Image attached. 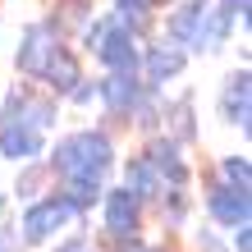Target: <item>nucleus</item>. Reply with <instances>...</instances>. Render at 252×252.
Masks as SVG:
<instances>
[{
	"label": "nucleus",
	"mask_w": 252,
	"mask_h": 252,
	"mask_svg": "<svg viewBox=\"0 0 252 252\" xmlns=\"http://www.w3.org/2000/svg\"><path fill=\"white\" fill-rule=\"evenodd\" d=\"M46 165L55 179H101L110 184L115 165H120V138L106 124H83L60 133L55 142H46Z\"/></svg>",
	"instance_id": "obj_1"
},
{
	"label": "nucleus",
	"mask_w": 252,
	"mask_h": 252,
	"mask_svg": "<svg viewBox=\"0 0 252 252\" xmlns=\"http://www.w3.org/2000/svg\"><path fill=\"white\" fill-rule=\"evenodd\" d=\"M14 225H19V243H23V252H37V248H46V243H55L60 234H69V229H87V216L73 206L60 188H46L41 197H32V202H23V211L14 216Z\"/></svg>",
	"instance_id": "obj_2"
},
{
	"label": "nucleus",
	"mask_w": 252,
	"mask_h": 252,
	"mask_svg": "<svg viewBox=\"0 0 252 252\" xmlns=\"http://www.w3.org/2000/svg\"><path fill=\"white\" fill-rule=\"evenodd\" d=\"M96 216H101V243L138 239V234H147V225H152V211H147L124 184H106V188H101Z\"/></svg>",
	"instance_id": "obj_3"
},
{
	"label": "nucleus",
	"mask_w": 252,
	"mask_h": 252,
	"mask_svg": "<svg viewBox=\"0 0 252 252\" xmlns=\"http://www.w3.org/2000/svg\"><path fill=\"white\" fill-rule=\"evenodd\" d=\"M202 216L220 234H229L239 225H252V188H234V184L216 179L206 170V179H202Z\"/></svg>",
	"instance_id": "obj_4"
},
{
	"label": "nucleus",
	"mask_w": 252,
	"mask_h": 252,
	"mask_svg": "<svg viewBox=\"0 0 252 252\" xmlns=\"http://www.w3.org/2000/svg\"><path fill=\"white\" fill-rule=\"evenodd\" d=\"M188 64H192V55L184 46H174V41H165V37H147L138 46V78L147 87H156V92L174 87L188 73Z\"/></svg>",
	"instance_id": "obj_5"
},
{
	"label": "nucleus",
	"mask_w": 252,
	"mask_h": 252,
	"mask_svg": "<svg viewBox=\"0 0 252 252\" xmlns=\"http://www.w3.org/2000/svg\"><path fill=\"white\" fill-rule=\"evenodd\" d=\"M142 96V78L133 69H106L96 78V106H101V124L106 128H128V110Z\"/></svg>",
	"instance_id": "obj_6"
},
{
	"label": "nucleus",
	"mask_w": 252,
	"mask_h": 252,
	"mask_svg": "<svg viewBox=\"0 0 252 252\" xmlns=\"http://www.w3.org/2000/svg\"><path fill=\"white\" fill-rule=\"evenodd\" d=\"M60 41H69L60 28H55L51 19H32V23H23V32H19V46H14V73L28 83H37L41 78V69H46V60L55 55V46Z\"/></svg>",
	"instance_id": "obj_7"
},
{
	"label": "nucleus",
	"mask_w": 252,
	"mask_h": 252,
	"mask_svg": "<svg viewBox=\"0 0 252 252\" xmlns=\"http://www.w3.org/2000/svg\"><path fill=\"white\" fill-rule=\"evenodd\" d=\"M138 152L152 160V170L160 174L165 188H192V184H197V165H192L188 147H179L170 133H152V138H142Z\"/></svg>",
	"instance_id": "obj_8"
},
{
	"label": "nucleus",
	"mask_w": 252,
	"mask_h": 252,
	"mask_svg": "<svg viewBox=\"0 0 252 252\" xmlns=\"http://www.w3.org/2000/svg\"><path fill=\"white\" fill-rule=\"evenodd\" d=\"M216 115H220V124L239 128L243 138L252 133V69H248V64L229 69L225 78H220V92H216Z\"/></svg>",
	"instance_id": "obj_9"
},
{
	"label": "nucleus",
	"mask_w": 252,
	"mask_h": 252,
	"mask_svg": "<svg viewBox=\"0 0 252 252\" xmlns=\"http://www.w3.org/2000/svg\"><path fill=\"white\" fill-rule=\"evenodd\" d=\"M160 133H170L179 147L197 152L202 124H197V92H192V87H184L179 96H165V120H160Z\"/></svg>",
	"instance_id": "obj_10"
},
{
	"label": "nucleus",
	"mask_w": 252,
	"mask_h": 252,
	"mask_svg": "<svg viewBox=\"0 0 252 252\" xmlns=\"http://www.w3.org/2000/svg\"><path fill=\"white\" fill-rule=\"evenodd\" d=\"M211 9V0H170L165 9V19L156 23V37H165V41H174V46H192V37H197V28H202V14Z\"/></svg>",
	"instance_id": "obj_11"
},
{
	"label": "nucleus",
	"mask_w": 252,
	"mask_h": 252,
	"mask_svg": "<svg viewBox=\"0 0 252 252\" xmlns=\"http://www.w3.org/2000/svg\"><path fill=\"white\" fill-rule=\"evenodd\" d=\"M138 46H142V41L133 37V32H124V28L110 19V28L96 37V46L87 51V55H92V64L101 73H106V69H133V73H138Z\"/></svg>",
	"instance_id": "obj_12"
},
{
	"label": "nucleus",
	"mask_w": 252,
	"mask_h": 252,
	"mask_svg": "<svg viewBox=\"0 0 252 252\" xmlns=\"http://www.w3.org/2000/svg\"><path fill=\"white\" fill-rule=\"evenodd\" d=\"M87 73V64H83V51L73 46V41H60V46H55V55L46 60V69H41V78H37V87H46L51 96H60L64 101V92L73 83H78Z\"/></svg>",
	"instance_id": "obj_13"
},
{
	"label": "nucleus",
	"mask_w": 252,
	"mask_h": 252,
	"mask_svg": "<svg viewBox=\"0 0 252 252\" xmlns=\"http://www.w3.org/2000/svg\"><path fill=\"white\" fill-rule=\"evenodd\" d=\"M120 184L133 192V197H138L147 211H152V206L160 202V192H165V184H160V174L152 170V160H147L142 152H128V156H120Z\"/></svg>",
	"instance_id": "obj_14"
},
{
	"label": "nucleus",
	"mask_w": 252,
	"mask_h": 252,
	"mask_svg": "<svg viewBox=\"0 0 252 252\" xmlns=\"http://www.w3.org/2000/svg\"><path fill=\"white\" fill-rule=\"evenodd\" d=\"M46 142H51V133H41V128L23 124V120H9V124H0V160H9V165L46 156Z\"/></svg>",
	"instance_id": "obj_15"
},
{
	"label": "nucleus",
	"mask_w": 252,
	"mask_h": 252,
	"mask_svg": "<svg viewBox=\"0 0 252 252\" xmlns=\"http://www.w3.org/2000/svg\"><path fill=\"white\" fill-rule=\"evenodd\" d=\"M60 110H64L60 96H51L46 87H37V83L23 78V101H19V120H23V124H32V128H41V133H55Z\"/></svg>",
	"instance_id": "obj_16"
},
{
	"label": "nucleus",
	"mask_w": 252,
	"mask_h": 252,
	"mask_svg": "<svg viewBox=\"0 0 252 252\" xmlns=\"http://www.w3.org/2000/svg\"><path fill=\"white\" fill-rule=\"evenodd\" d=\"M192 211H197V192H192V188H165L160 202L152 206V220L165 234H184L192 225Z\"/></svg>",
	"instance_id": "obj_17"
},
{
	"label": "nucleus",
	"mask_w": 252,
	"mask_h": 252,
	"mask_svg": "<svg viewBox=\"0 0 252 252\" xmlns=\"http://www.w3.org/2000/svg\"><path fill=\"white\" fill-rule=\"evenodd\" d=\"M55 184V174H51V165H46V156H37V160H19L14 165V179L5 184V192L14 202H32V197H41Z\"/></svg>",
	"instance_id": "obj_18"
},
{
	"label": "nucleus",
	"mask_w": 252,
	"mask_h": 252,
	"mask_svg": "<svg viewBox=\"0 0 252 252\" xmlns=\"http://www.w3.org/2000/svg\"><path fill=\"white\" fill-rule=\"evenodd\" d=\"M160 120H165V92H156V87L142 83L138 106L128 110V128L138 133V138H152V133H160Z\"/></svg>",
	"instance_id": "obj_19"
},
{
	"label": "nucleus",
	"mask_w": 252,
	"mask_h": 252,
	"mask_svg": "<svg viewBox=\"0 0 252 252\" xmlns=\"http://www.w3.org/2000/svg\"><path fill=\"white\" fill-rule=\"evenodd\" d=\"M55 188H60L64 197H69L73 206H78V211H83L87 220H92V211H96L101 188H106V184H101V179H55Z\"/></svg>",
	"instance_id": "obj_20"
},
{
	"label": "nucleus",
	"mask_w": 252,
	"mask_h": 252,
	"mask_svg": "<svg viewBox=\"0 0 252 252\" xmlns=\"http://www.w3.org/2000/svg\"><path fill=\"white\" fill-rule=\"evenodd\" d=\"M211 174L225 179V184H234V188H252V156L248 152H225L211 165Z\"/></svg>",
	"instance_id": "obj_21"
},
{
	"label": "nucleus",
	"mask_w": 252,
	"mask_h": 252,
	"mask_svg": "<svg viewBox=\"0 0 252 252\" xmlns=\"http://www.w3.org/2000/svg\"><path fill=\"white\" fill-rule=\"evenodd\" d=\"M64 106H73V110H92L96 106V78L92 73H83V78L64 92Z\"/></svg>",
	"instance_id": "obj_22"
},
{
	"label": "nucleus",
	"mask_w": 252,
	"mask_h": 252,
	"mask_svg": "<svg viewBox=\"0 0 252 252\" xmlns=\"http://www.w3.org/2000/svg\"><path fill=\"white\" fill-rule=\"evenodd\" d=\"M192 248L197 252H229V234H220L216 225H197L192 229Z\"/></svg>",
	"instance_id": "obj_23"
},
{
	"label": "nucleus",
	"mask_w": 252,
	"mask_h": 252,
	"mask_svg": "<svg viewBox=\"0 0 252 252\" xmlns=\"http://www.w3.org/2000/svg\"><path fill=\"white\" fill-rule=\"evenodd\" d=\"M51 252H101V248H92V243H87V234H83V225H78V229L69 234V239L60 234V239L51 243Z\"/></svg>",
	"instance_id": "obj_24"
},
{
	"label": "nucleus",
	"mask_w": 252,
	"mask_h": 252,
	"mask_svg": "<svg viewBox=\"0 0 252 252\" xmlns=\"http://www.w3.org/2000/svg\"><path fill=\"white\" fill-rule=\"evenodd\" d=\"M106 252H170V248H160L147 234H138V239H124V243H106Z\"/></svg>",
	"instance_id": "obj_25"
},
{
	"label": "nucleus",
	"mask_w": 252,
	"mask_h": 252,
	"mask_svg": "<svg viewBox=\"0 0 252 252\" xmlns=\"http://www.w3.org/2000/svg\"><path fill=\"white\" fill-rule=\"evenodd\" d=\"M229 252H252V225L229 229Z\"/></svg>",
	"instance_id": "obj_26"
},
{
	"label": "nucleus",
	"mask_w": 252,
	"mask_h": 252,
	"mask_svg": "<svg viewBox=\"0 0 252 252\" xmlns=\"http://www.w3.org/2000/svg\"><path fill=\"white\" fill-rule=\"evenodd\" d=\"M9 206H14V197H9L5 188H0V220H9Z\"/></svg>",
	"instance_id": "obj_27"
},
{
	"label": "nucleus",
	"mask_w": 252,
	"mask_h": 252,
	"mask_svg": "<svg viewBox=\"0 0 252 252\" xmlns=\"http://www.w3.org/2000/svg\"><path fill=\"white\" fill-rule=\"evenodd\" d=\"M0 188H5V174H0Z\"/></svg>",
	"instance_id": "obj_28"
}]
</instances>
